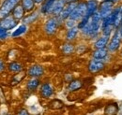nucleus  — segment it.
<instances>
[{"label":"nucleus","instance_id":"f257e3e1","mask_svg":"<svg viewBox=\"0 0 122 115\" xmlns=\"http://www.w3.org/2000/svg\"><path fill=\"white\" fill-rule=\"evenodd\" d=\"M21 0H5L0 7V19L8 17Z\"/></svg>","mask_w":122,"mask_h":115},{"label":"nucleus","instance_id":"f03ea898","mask_svg":"<svg viewBox=\"0 0 122 115\" xmlns=\"http://www.w3.org/2000/svg\"><path fill=\"white\" fill-rule=\"evenodd\" d=\"M121 36L119 34L118 29L115 31L114 35L112 36L111 39L109 40V43L107 45V49L109 51V53H115L116 52H117V50L119 49L120 45H121Z\"/></svg>","mask_w":122,"mask_h":115},{"label":"nucleus","instance_id":"7ed1b4c3","mask_svg":"<svg viewBox=\"0 0 122 115\" xmlns=\"http://www.w3.org/2000/svg\"><path fill=\"white\" fill-rule=\"evenodd\" d=\"M86 2H79L77 4L76 8L74 9V10L71 12V14L70 15L69 19L73 20V21H80L84 16L86 14Z\"/></svg>","mask_w":122,"mask_h":115},{"label":"nucleus","instance_id":"20e7f679","mask_svg":"<svg viewBox=\"0 0 122 115\" xmlns=\"http://www.w3.org/2000/svg\"><path fill=\"white\" fill-rule=\"evenodd\" d=\"M114 5L115 3L112 2L111 0H102L99 6V12L102 16V20L108 17L112 13L114 10Z\"/></svg>","mask_w":122,"mask_h":115},{"label":"nucleus","instance_id":"39448f33","mask_svg":"<svg viewBox=\"0 0 122 115\" xmlns=\"http://www.w3.org/2000/svg\"><path fill=\"white\" fill-rule=\"evenodd\" d=\"M58 17H51L46 21L44 30L46 34L48 35H53L56 32L57 25H58Z\"/></svg>","mask_w":122,"mask_h":115},{"label":"nucleus","instance_id":"423d86ee","mask_svg":"<svg viewBox=\"0 0 122 115\" xmlns=\"http://www.w3.org/2000/svg\"><path fill=\"white\" fill-rule=\"evenodd\" d=\"M105 67V64L102 60H99V59H92L88 64V70L91 73H98V72L102 71V69H104Z\"/></svg>","mask_w":122,"mask_h":115},{"label":"nucleus","instance_id":"0eeeda50","mask_svg":"<svg viewBox=\"0 0 122 115\" xmlns=\"http://www.w3.org/2000/svg\"><path fill=\"white\" fill-rule=\"evenodd\" d=\"M78 2H68L67 5L65 6L64 10H62V12L60 13V15L58 16L59 20H66L69 19L70 15L71 14V12L74 10V9L76 8Z\"/></svg>","mask_w":122,"mask_h":115},{"label":"nucleus","instance_id":"6e6552de","mask_svg":"<svg viewBox=\"0 0 122 115\" xmlns=\"http://www.w3.org/2000/svg\"><path fill=\"white\" fill-rule=\"evenodd\" d=\"M17 25V20L13 18V16H8L0 21V26L5 30H10Z\"/></svg>","mask_w":122,"mask_h":115},{"label":"nucleus","instance_id":"1a4fd4ad","mask_svg":"<svg viewBox=\"0 0 122 115\" xmlns=\"http://www.w3.org/2000/svg\"><path fill=\"white\" fill-rule=\"evenodd\" d=\"M99 2L97 0H88L86 1V16L88 18H91L94 13H96L99 10Z\"/></svg>","mask_w":122,"mask_h":115},{"label":"nucleus","instance_id":"9d476101","mask_svg":"<svg viewBox=\"0 0 122 115\" xmlns=\"http://www.w3.org/2000/svg\"><path fill=\"white\" fill-rule=\"evenodd\" d=\"M57 0H44L42 3V6L41 8V12L43 15L52 14L54 6Z\"/></svg>","mask_w":122,"mask_h":115},{"label":"nucleus","instance_id":"9b49d317","mask_svg":"<svg viewBox=\"0 0 122 115\" xmlns=\"http://www.w3.org/2000/svg\"><path fill=\"white\" fill-rule=\"evenodd\" d=\"M67 3H68L67 0H57L54 6V10H53L52 14L55 15V17H58L62 12V10H64L65 6L67 5Z\"/></svg>","mask_w":122,"mask_h":115},{"label":"nucleus","instance_id":"f8f14e48","mask_svg":"<svg viewBox=\"0 0 122 115\" xmlns=\"http://www.w3.org/2000/svg\"><path fill=\"white\" fill-rule=\"evenodd\" d=\"M54 94V90H53V87L51 86L50 83L45 82L43 83L41 87V95L43 98H49L50 96H52Z\"/></svg>","mask_w":122,"mask_h":115},{"label":"nucleus","instance_id":"ddd939ff","mask_svg":"<svg viewBox=\"0 0 122 115\" xmlns=\"http://www.w3.org/2000/svg\"><path fill=\"white\" fill-rule=\"evenodd\" d=\"M43 72H44V69H43V67L41 66L34 65L28 69V75L33 77V78H38V77L42 76Z\"/></svg>","mask_w":122,"mask_h":115},{"label":"nucleus","instance_id":"4468645a","mask_svg":"<svg viewBox=\"0 0 122 115\" xmlns=\"http://www.w3.org/2000/svg\"><path fill=\"white\" fill-rule=\"evenodd\" d=\"M110 40V37L109 36H104L102 35V37H100L95 42H94V48L95 49H102V48H106L108 43Z\"/></svg>","mask_w":122,"mask_h":115},{"label":"nucleus","instance_id":"2eb2a0df","mask_svg":"<svg viewBox=\"0 0 122 115\" xmlns=\"http://www.w3.org/2000/svg\"><path fill=\"white\" fill-rule=\"evenodd\" d=\"M108 53H109V51L107 48H102V49H96L93 53H92V56L94 59H99V60H104L106 59V57L108 56Z\"/></svg>","mask_w":122,"mask_h":115},{"label":"nucleus","instance_id":"dca6fc26","mask_svg":"<svg viewBox=\"0 0 122 115\" xmlns=\"http://www.w3.org/2000/svg\"><path fill=\"white\" fill-rule=\"evenodd\" d=\"M25 10H24L23 6L17 5L12 10V16L17 21H20V20H23L25 18Z\"/></svg>","mask_w":122,"mask_h":115},{"label":"nucleus","instance_id":"f3484780","mask_svg":"<svg viewBox=\"0 0 122 115\" xmlns=\"http://www.w3.org/2000/svg\"><path fill=\"white\" fill-rule=\"evenodd\" d=\"M118 112V105L117 103L108 104L104 110L105 115H117Z\"/></svg>","mask_w":122,"mask_h":115},{"label":"nucleus","instance_id":"a211bd4d","mask_svg":"<svg viewBox=\"0 0 122 115\" xmlns=\"http://www.w3.org/2000/svg\"><path fill=\"white\" fill-rule=\"evenodd\" d=\"M79 30L78 26H74V27H71V28H69V30L67 31V35H66V38H67V40L69 41H71L73 39H75L79 33Z\"/></svg>","mask_w":122,"mask_h":115},{"label":"nucleus","instance_id":"6ab92c4d","mask_svg":"<svg viewBox=\"0 0 122 115\" xmlns=\"http://www.w3.org/2000/svg\"><path fill=\"white\" fill-rule=\"evenodd\" d=\"M21 5L23 6L25 12H29L35 9V1L34 0H21Z\"/></svg>","mask_w":122,"mask_h":115},{"label":"nucleus","instance_id":"aec40b11","mask_svg":"<svg viewBox=\"0 0 122 115\" xmlns=\"http://www.w3.org/2000/svg\"><path fill=\"white\" fill-rule=\"evenodd\" d=\"M26 30H27V26H26V24H21L20 26H18L17 28L13 31V33L11 34V37L12 38H17V37H20V36H22L23 34H25V32H26Z\"/></svg>","mask_w":122,"mask_h":115},{"label":"nucleus","instance_id":"412c9836","mask_svg":"<svg viewBox=\"0 0 122 115\" xmlns=\"http://www.w3.org/2000/svg\"><path fill=\"white\" fill-rule=\"evenodd\" d=\"M83 86V83L81 81H78V80H75V81H71L69 84V87H68V90L70 92H73V91H77L79 90L81 87Z\"/></svg>","mask_w":122,"mask_h":115},{"label":"nucleus","instance_id":"4be33fe9","mask_svg":"<svg viewBox=\"0 0 122 115\" xmlns=\"http://www.w3.org/2000/svg\"><path fill=\"white\" fill-rule=\"evenodd\" d=\"M38 17H39V12L35 11V12H33V13H31V14L27 15L26 17H25V18L23 19V23H24L25 24H32V23H34V22L38 19Z\"/></svg>","mask_w":122,"mask_h":115},{"label":"nucleus","instance_id":"5701e85b","mask_svg":"<svg viewBox=\"0 0 122 115\" xmlns=\"http://www.w3.org/2000/svg\"><path fill=\"white\" fill-rule=\"evenodd\" d=\"M40 85V81L36 78H33L31 79L30 81H28L27 84H26V87L28 89V91H35L38 87Z\"/></svg>","mask_w":122,"mask_h":115},{"label":"nucleus","instance_id":"b1692460","mask_svg":"<svg viewBox=\"0 0 122 115\" xmlns=\"http://www.w3.org/2000/svg\"><path fill=\"white\" fill-rule=\"evenodd\" d=\"M62 53L64 54H71L74 53V46L71 43H66L62 47Z\"/></svg>","mask_w":122,"mask_h":115},{"label":"nucleus","instance_id":"393cba45","mask_svg":"<svg viewBox=\"0 0 122 115\" xmlns=\"http://www.w3.org/2000/svg\"><path fill=\"white\" fill-rule=\"evenodd\" d=\"M23 69V67H22V65L20 64V63H17V62H12V63H10V65H9V70L11 72H20L21 70Z\"/></svg>","mask_w":122,"mask_h":115},{"label":"nucleus","instance_id":"a878e982","mask_svg":"<svg viewBox=\"0 0 122 115\" xmlns=\"http://www.w3.org/2000/svg\"><path fill=\"white\" fill-rule=\"evenodd\" d=\"M7 37H8V31L0 26V39L6 38Z\"/></svg>","mask_w":122,"mask_h":115},{"label":"nucleus","instance_id":"bb28decb","mask_svg":"<svg viewBox=\"0 0 122 115\" xmlns=\"http://www.w3.org/2000/svg\"><path fill=\"white\" fill-rule=\"evenodd\" d=\"M66 26H67L68 28H71V27H74V26H76V25H75V21L69 19V20L66 22Z\"/></svg>","mask_w":122,"mask_h":115},{"label":"nucleus","instance_id":"cd10ccee","mask_svg":"<svg viewBox=\"0 0 122 115\" xmlns=\"http://www.w3.org/2000/svg\"><path fill=\"white\" fill-rule=\"evenodd\" d=\"M5 69V65H4V62L0 59V72H2Z\"/></svg>","mask_w":122,"mask_h":115},{"label":"nucleus","instance_id":"c85d7f7f","mask_svg":"<svg viewBox=\"0 0 122 115\" xmlns=\"http://www.w3.org/2000/svg\"><path fill=\"white\" fill-rule=\"evenodd\" d=\"M18 115H29V113H28L25 110H21V111L18 113Z\"/></svg>","mask_w":122,"mask_h":115},{"label":"nucleus","instance_id":"c756f323","mask_svg":"<svg viewBox=\"0 0 122 115\" xmlns=\"http://www.w3.org/2000/svg\"><path fill=\"white\" fill-rule=\"evenodd\" d=\"M118 31H119V34H120V36H121V38H122V23H121V24L119 25V27H118Z\"/></svg>","mask_w":122,"mask_h":115},{"label":"nucleus","instance_id":"7c9ffc66","mask_svg":"<svg viewBox=\"0 0 122 115\" xmlns=\"http://www.w3.org/2000/svg\"><path fill=\"white\" fill-rule=\"evenodd\" d=\"M36 4H41V3H43L44 0H34Z\"/></svg>","mask_w":122,"mask_h":115},{"label":"nucleus","instance_id":"2f4dec72","mask_svg":"<svg viewBox=\"0 0 122 115\" xmlns=\"http://www.w3.org/2000/svg\"><path fill=\"white\" fill-rule=\"evenodd\" d=\"M68 2H77L78 0H67Z\"/></svg>","mask_w":122,"mask_h":115},{"label":"nucleus","instance_id":"473e14b6","mask_svg":"<svg viewBox=\"0 0 122 115\" xmlns=\"http://www.w3.org/2000/svg\"><path fill=\"white\" fill-rule=\"evenodd\" d=\"M121 13H122V6H121Z\"/></svg>","mask_w":122,"mask_h":115},{"label":"nucleus","instance_id":"72a5a7b5","mask_svg":"<svg viewBox=\"0 0 122 115\" xmlns=\"http://www.w3.org/2000/svg\"><path fill=\"white\" fill-rule=\"evenodd\" d=\"M121 54H122V49H121Z\"/></svg>","mask_w":122,"mask_h":115}]
</instances>
